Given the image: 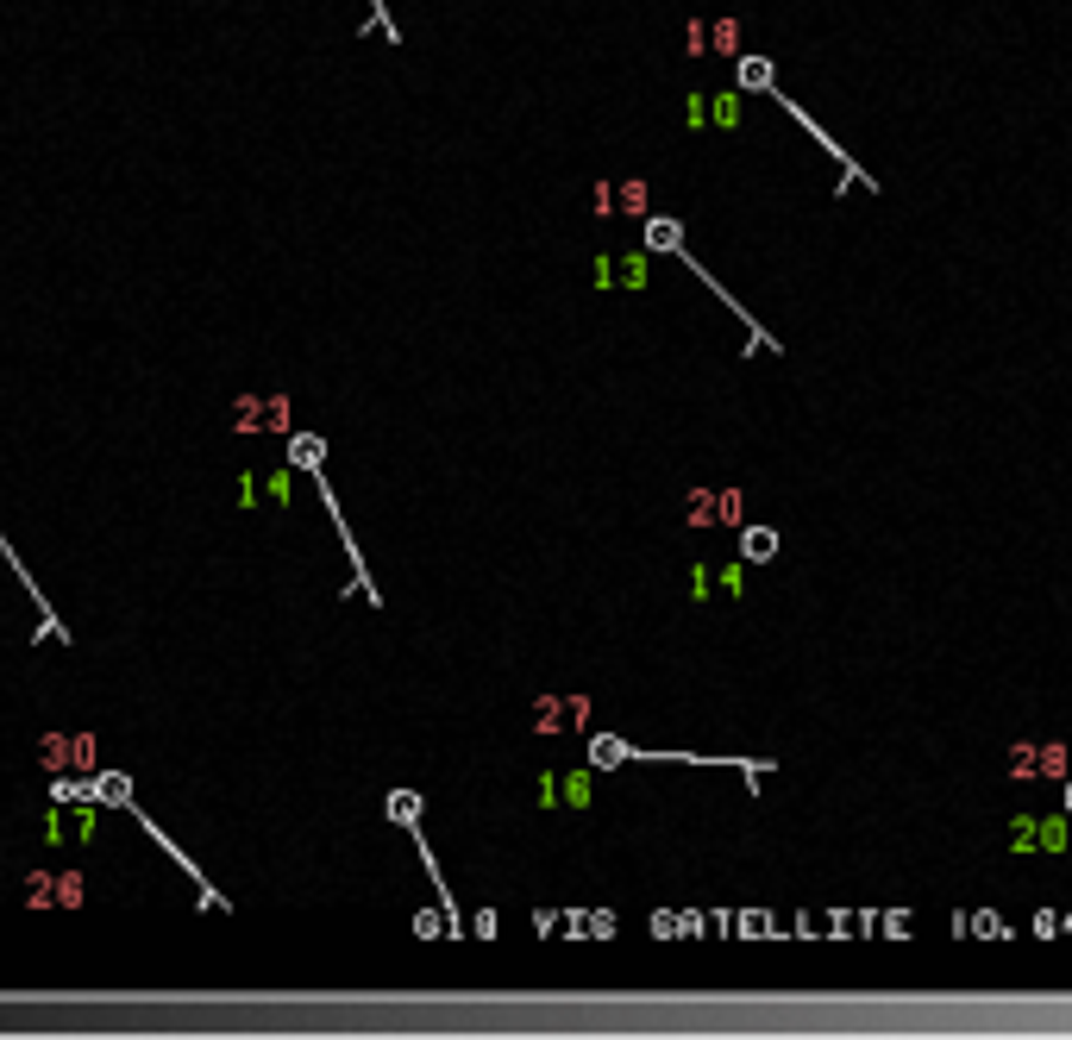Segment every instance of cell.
I'll list each match as a JSON object with an SVG mask.
<instances>
[{
	"label": "cell",
	"mask_w": 1072,
	"mask_h": 1040,
	"mask_svg": "<svg viewBox=\"0 0 1072 1040\" xmlns=\"http://www.w3.org/2000/svg\"><path fill=\"white\" fill-rule=\"evenodd\" d=\"M88 790H95V802H132L126 777H88Z\"/></svg>",
	"instance_id": "8"
},
{
	"label": "cell",
	"mask_w": 1072,
	"mask_h": 1040,
	"mask_svg": "<svg viewBox=\"0 0 1072 1040\" xmlns=\"http://www.w3.org/2000/svg\"><path fill=\"white\" fill-rule=\"evenodd\" d=\"M239 502L245 508H289V470H264V477H251V470H245Z\"/></svg>",
	"instance_id": "1"
},
{
	"label": "cell",
	"mask_w": 1072,
	"mask_h": 1040,
	"mask_svg": "<svg viewBox=\"0 0 1072 1040\" xmlns=\"http://www.w3.org/2000/svg\"><path fill=\"white\" fill-rule=\"evenodd\" d=\"M389 815H402V821L414 827V815H421V796H408V790H395V796H389Z\"/></svg>",
	"instance_id": "10"
},
{
	"label": "cell",
	"mask_w": 1072,
	"mask_h": 1040,
	"mask_svg": "<svg viewBox=\"0 0 1072 1040\" xmlns=\"http://www.w3.org/2000/svg\"><path fill=\"white\" fill-rule=\"evenodd\" d=\"M740 88L765 94V88H772V63H765V57H747V63H740Z\"/></svg>",
	"instance_id": "7"
},
{
	"label": "cell",
	"mask_w": 1072,
	"mask_h": 1040,
	"mask_svg": "<svg viewBox=\"0 0 1072 1040\" xmlns=\"http://www.w3.org/2000/svg\"><path fill=\"white\" fill-rule=\"evenodd\" d=\"M740 552H747L753 564L778 558V533H772V527H747V533H740Z\"/></svg>",
	"instance_id": "5"
},
{
	"label": "cell",
	"mask_w": 1072,
	"mask_h": 1040,
	"mask_svg": "<svg viewBox=\"0 0 1072 1040\" xmlns=\"http://www.w3.org/2000/svg\"><path fill=\"white\" fill-rule=\"evenodd\" d=\"M26 903H57V909H76V903H82V878H76V871H63V878H51V871H44V878H32V884H26Z\"/></svg>",
	"instance_id": "3"
},
{
	"label": "cell",
	"mask_w": 1072,
	"mask_h": 1040,
	"mask_svg": "<svg viewBox=\"0 0 1072 1040\" xmlns=\"http://www.w3.org/2000/svg\"><path fill=\"white\" fill-rule=\"evenodd\" d=\"M82 759H95V740H88V734H57V740H44V765H82Z\"/></svg>",
	"instance_id": "4"
},
{
	"label": "cell",
	"mask_w": 1072,
	"mask_h": 1040,
	"mask_svg": "<svg viewBox=\"0 0 1072 1040\" xmlns=\"http://www.w3.org/2000/svg\"><path fill=\"white\" fill-rule=\"evenodd\" d=\"M76 840H95V809H57V815H44V846H76Z\"/></svg>",
	"instance_id": "2"
},
{
	"label": "cell",
	"mask_w": 1072,
	"mask_h": 1040,
	"mask_svg": "<svg viewBox=\"0 0 1072 1040\" xmlns=\"http://www.w3.org/2000/svg\"><path fill=\"white\" fill-rule=\"evenodd\" d=\"M646 245H652V251H678V245H684V226H678V220H652V226H646Z\"/></svg>",
	"instance_id": "6"
},
{
	"label": "cell",
	"mask_w": 1072,
	"mask_h": 1040,
	"mask_svg": "<svg viewBox=\"0 0 1072 1040\" xmlns=\"http://www.w3.org/2000/svg\"><path fill=\"white\" fill-rule=\"evenodd\" d=\"M289 458H295V464H308V470H320V458H326V445H320L314 433H301V439H289Z\"/></svg>",
	"instance_id": "9"
}]
</instances>
